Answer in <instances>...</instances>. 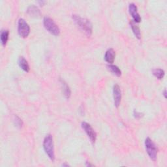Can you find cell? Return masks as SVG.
I'll return each mask as SVG.
<instances>
[{
    "instance_id": "1",
    "label": "cell",
    "mask_w": 167,
    "mask_h": 167,
    "mask_svg": "<svg viewBox=\"0 0 167 167\" xmlns=\"http://www.w3.org/2000/svg\"><path fill=\"white\" fill-rule=\"evenodd\" d=\"M73 19L77 26L86 35L90 37L93 31V26L91 22L87 19L77 15H73Z\"/></svg>"
},
{
    "instance_id": "2",
    "label": "cell",
    "mask_w": 167,
    "mask_h": 167,
    "mask_svg": "<svg viewBox=\"0 0 167 167\" xmlns=\"http://www.w3.org/2000/svg\"><path fill=\"white\" fill-rule=\"evenodd\" d=\"M43 148L44 149L45 153H47L48 157L52 161H54L55 159L54 147L53 138L51 135H47L45 136L43 141Z\"/></svg>"
},
{
    "instance_id": "3",
    "label": "cell",
    "mask_w": 167,
    "mask_h": 167,
    "mask_svg": "<svg viewBox=\"0 0 167 167\" xmlns=\"http://www.w3.org/2000/svg\"><path fill=\"white\" fill-rule=\"evenodd\" d=\"M43 24L44 27L46 28V30H48L50 33L52 34V35L56 36L60 35V28L52 19L47 16L44 17L43 19Z\"/></svg>"
},
{
    "instance_id": "4",
    "label": "cell",
    "mask_w": 167,
    "mask_h": 167,
    "mask_svg": "<svg viewBox=\"0 0 167 167\" xmlns=\"http://www.w3.org/2000/svg\"><path fill=\"white\" fill-rule=\"evenodd\" d=\"M145 146L149 157H150L152 160L155 161L157 159V149L155 146L154 142L149 137H148L145 140Z\"/></svg>"
},
{
    "instance_id": "5",
    "label": "cell",
    "mask_w": 167,
    "mask_h": 167,
    "mask_svg": "<svg viewBox=\"0 0 167 167\" xmlns=\"http://www.w3.org/2000/svg\"><path fill=\"white\" fill-rule=\"evenodd\" d=\"M18 32L19 35L23 38H26L30 32V27L26 20L20 19L18 22Z\"/></svg>"
},
{
    "instance_id": "6",
    "label": "cell",
    "mask_w": 167,
    "mask_h": 167,
    "mask_svg": "<svg viewBox=\"0 0 167 167\" xmlns=\"http://www.w3.org/2000/svg\"><path fill=\"white\" fill-rule=\"evenodd\" d=\"M82 127L87 134L88 137L92 143H95L97 139V134L94 129L92 128V127L87 122H82Z\"/></svg>"
},
{
    "instance_id": "7",
    "label": "cell",
    "mask_w": 167,
    "mask_h": 167,
    "mask_svg": "<svg viewBox=\"0 0 167 167\" xmlns=\"http://www.w3.org/2000/svg\"><path fill=\"white\" fill-rule=\"evenodd\" d=\"M113 96H114V105L116 107L118 108L120 105L121 99H122V91H121L119 86L117 84L114 86Z\"/></svg>"
},
{
    "instance_id": "8",
    "label": "cell",
    "mask_w": 167,
    "mask_h": 167,
    "mask_svg": "<svg viewBox=\"0 0 167 167\" xmlns=\"http://www.w3.org/2000/svg\"><path fill=\"white\" fill-rule=\"evenodd\" d=\"M129 13L132 16V19L134 20V22L136 23H139L141 21L142 19L140 15L138 13V9L135 3H130L129 6Z\"/></svg>"
},
{
    "instance_id": "9",
    "label": "cell",
    "mask_w": 167,
    "mask_h": 167,
    "mask_svg": "<svg viewBox=\"0 0 167 167\" xmlns=\"http://www.w3.org/2000/svg\"><path fill=\"white\" fill-rule=\"evenodd\" d=\"M115 56H116V52H115V51L112 48H110L106 52L105 55V60L107 63L112 64L114 61Z\"/></svg>"
},
{
    "instance_id": "10",
    "label": "cell",
    "mask_w": 167,
    "mask_h": 167,
    "mask_svg": "<svg viewBox=\"0 0 167 167\" xmlns=\"http://www.w3.org/2000/svg\"><path fill=\"white\" fill-rule=\"evenodd\" d=\"M18 63L22 69L26 72H29V71H30V65L28 64L27 61L24 57H20L18 60Z\"/></svg>"
},
{
    "instance_id": "11",
    "label": "cell",
    "mask_w": 167,
    "mask_h": 167,
    "mask_svg": "<svg viewBox=\"0 0 167 167\" xmlns=\"http://www.w3.org/2000/svg\"><path fill=\"white\" fill-rule=\"evenodd\" d=\"M130 25L132 28V31H133V33L135 34V37L137 39H140L141 38V33H140V28L136 24V23L135 22H134V20H131L130 21Z\"/></svg>"
},
{
    "instance_id": "12",
    "label": "cell",
    "mask_w": 167,
    "mask_h": 167,
    "mask_svg": "<svg viewBox=\"0 0 167 167\" xmlns=\"http://www.w3.org/2000/svg\"><path fill=\"white\" fill-rule=\"evenodd\" d=\"M9 30H3L1 31V35H0V38H1V43L3 46H5L7 43L9 39Z\"/></svg>"
},
{
    "instance_id": "13",
    "label": "cell",
    "mask_w": 167,
    "mask_h": 167,
    "mask_svg": "<svg viewBox=\"0 0 167 167\" xmlns=\"http://www.w3.org/2000/svg\"><path fill=\"white\" fill-rule=\"evenodd\" d=\"M60 81H61V85L63 86V94H64V95L67 98V99H69V98L70 97L71 94V91L70 88L69 87V86L67 84L66 82H65V81H63V80H61Z\"/></svg>"
},
{
    "instance_id": "14",
    "label": "cell",
    "mask_w": 167,
    "mask_h": 167,
    "mask_svg": "<svg viewBox=\"0 0 167 167\" xmlns=\"http://www.w3.org/2000/svg\"><path fill=\"white\" fill-rule=\"evenodd\" d=\"M27 13H28V14H30V15L33 16H37L40 15L39 9L36 6H35L34 5H30V6L28 7Z\"/></svg>"
},
{
    "instance_id": "15",
    "label": "cell",
    "mask_w": 167,
    "mask_h": 167,
    "mask_svg": "<svg viewBox=\"0 0 167 167\" xmlns=\"http://www.w3.org/2000/svg\"><path fill=\"white\" fill-rule=\"evenodd\" d=\"M107 67L109 70H110L113 74H114L115 75H116L117 77H120L121 75H122V71H121L119 68L118 66L110 64L107 66Z\"/></svg>"
},
{
    "instance_id": "16",
    "label": "cell",
    "mask_w": 167,
    "mask_h": 167,
    "mask_svg": "<svg viewBox=\"0 0 167 167\" xmlns=\"http://www.w3.org/2000/svg\"><path fill=\"white\" fill-rule=\"evenodd\" d=\"M153 74L157 78L161 80L163 79L165 76V71L161 69H155L153 70Z\"/></svg>"
},
{
    "instance_id": "17",
    "label": "cell",
    "mask_w": 167,
    "mask_h": 167,
    "mask_svg": "<svg viewBox=\"0 0 167 167\" xmlns=\"http://www.w3.org/2000/svg\"><path fill=\"white\" fill-rule=\"evenodd\" d=\"M13 121H14V123H15V126H16L17 127L21 128L23 126L22 120L19 116H17L16 115H15V116H14V120Z\"/></svg>"
},
{
    "instance_id": "18",
    "label": "cell",
    "mask_w": 167,
    "mask_h": 167,
    "mask_svg": "<svg viewBox=\"0 0 167 167\" xmlns=\"http://www.w3.org/2000/svg\"><path fill=\"white\" fill-rule=\"evenodd\" d=\"M134 116L136 118H141L142 116H143V114L140 112H139L138 111H136V110L134 111Z\"/></svg>"
},
{
    "instance_id": "19",
    "label": "cell",
    "mask_w": 167,
    "mask_h": 167,
    "mask_svg": "<svg viewBox=\"0 0 167 167\" xmlns=\"http://www.w3.org/2000/svg\"><path fill=\"white\" fill-rule=\"evenodd\" d=\"M39 2V3H40L41 5H43L44 3H46L44 1H39V2Z\"/></svg>"
},
{
    "instance_id": "20",
    "label": "cell",
    "mask_w": 167,
    "mask_h": 167,
    "mask_svg": "<svg viewBox=\"0 0 167 167\" xmlns=\"http://www.w3.org/2000/svg\"><path fill=\"white\" fill-rule=\"evenodd\" d=\"M163 95H164L165 97L166 98V90H164V93H163Z\"/></svg>"
},
{
    "instance_id": "21",
    "label": "cell",
    "mask_w": 167,
    "mask_h": 167,
    "mask_svg": "<svg viewBox=\"0 0 167 167\" xmlns=\"http://www.w3.org/2000/svg\"><path fill=\"white\" fill-rule=\"evenodd\" d=\"M62 166H68L69 165H66V164H63V165H62Z\"/></svg>"
}]
</instances>
